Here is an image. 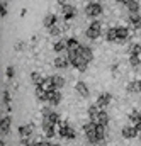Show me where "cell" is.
<instances>
[{
  "instance_id": "obj_15",
  "label": "cell",
  "mask_w": 141,
  "mask_h": 146,
  "mask_svg": "<svg viewBox=\"0 0 141 146\" xmlns=\"http://www.w3.org/2000/svg\"><path fill=\"white\" fill-rule=\"evenodd\" d=\"M75 88H76V92H78L82 97H87V95H88V87H87L83 82H78V83L75 85Z\"/></svg>"
},
{
  "instance_id": "obj_32",
  "label": "cell",
  "mask_w": 141,
  "mask_h": 146,
  "mask_svg": "<svg viewBox=\"0 0 141 146\" xmlns=\"http://www.w3.org/2000/svg\"><path fill=\"white\" fill-rule=\"evenodd\" d=\"M129 63H131L133 66H138L141 63V58L140 56H131V58H129Z\"/></svg>"
},
{
  "instance_id": "obj_24",
  "label": "cell",
  "mask_w": 141,
  "mask_h": 146,
  "mask_svg": "<svg viewBox=\"0 0 141 146\" xmlns=\"http://www.w3.org/2000/svg\"><path fill=\"white\" fill-rule=\"evenodd\" d=\"M55 66L56 68H67L68 66V58H56L55 60Z\"/></svg>"
},
{
  "instance_id": "obj_13",
  "label": "cell",
  "mask_w": 141,
  "mask_h": 146,
  "mask_svg": "<svg viewBox=\"0 0 141 146\" xmlns=\"http://www.w3.org/2000/svg\"><path fill=\"white\" fill-rule=\"evenodd\" d=\"M126 7H128V10L131 12V14H136L138 10H140V3L138 2H134V0H128V2H122Z\"/></svg>"
},
{
  "instance_id": "obj_7",
  "label": "cell",
  "mask_w": 141,
  "mask_h": 146,
  "mask_svg": "<svg viewBox=\"0 0 141 146\" xmlns=\"http://www.w3.org/2000/svg\"><path fill=\"white\" fill-rule=\"evenodd\" d=\"M48 100H49L53 106H58L60 100H61V94H60L58 90H51V92H48Z\"/></svg>"
},
{
  "instance_id": "obj_6",
  "label": "cell",
  "mask_w": 141,
  "mask_h": 146,
  "mask_svg": "<svg viewBox=\"0 0 141 146\" xmlns=\"http://www.w3.org/2000/svg\"><path fill=\"white\" fill-rule=\"evenodd\" d=\"M117 29V41L116 42H126L128 41V37H129V31L126 29V27H116Z\"/></svg>"
},
{
  "instance_id": "obj_16",
  "label": "cell",
  "mask_w": 141,
  "mask_h": 146,
  "mask_svg": "<svg viewBox=\"0 0 141 146\" xmlns=\"http://www.w3.org/2000/svg\"><path fill=\"white\" fill-rule=\"evenodd\" d=\"M63 15H65V21H70L71 17L75 15V7H71V5H63Z\"/></svg>"
},
{
  "instance_id": "obj_20",
  "label": "cell",
  "mask_w": 141,
  "mask_h": 146,
  "mask_svg": "<svg viewBox=\"0 0 141 146\" xmlns=\"http://www.w3.org/2000/svg\"><path fill=\"white\" fill-rule=\"evenodd\" d=\"M65 49H68V41H67V39H61V41H58V42L55 44V51H56V53L65 51Z\"/></svg>"
},
{
  "instance_id": "obj_35",
  "label": "cell",
  "mask_w": 141,
  "mask_h": 146,
  "mask_svg": "<svg viewBox=\"0 0 141 146\" xmlns=\"http://www.w3.org/2000/svg\"><path fill=\"white\" fill-rule=\"evenodd\" d=\"M44 134H46L48 138L55 136V127H44Z\"/></svg>"
},
{
  "instance_id": "obj_29",
  "label": "cell",
  "mask_w": 141,
  "mask_h": 146,
  "mask_svg": "<svg viewBox=\"0 0 141 146\" xmlns=\"http://www.w3.org/2000/svg\"><path fill=\"white\" fill-rule=\"evenodd\" d=\"M53 83H55V88L58 90V88H61L63 85H65V80H63V76H53Z\"/></svg>"
},
{
  "instance_id": "obj_19",
  "label": "cell",
  "mask_w": 141,
  "mask_h": 146,
  "mask_svg": "<svg viewBox=\"0 0 141 146\" xmlns=\"http://www.w3.org/2000/svg\"><path fill=\"white\" fill-rule=\"evenodd\" d=\"M46 92H51V90H56L55 88V83H53V76H49V78H44V83L41 85Z\"/></svg>"
},
{
  "instance_id": "obj_30",
  "label": "cell",
  "mask_w": 141,
  "mask_h": 146,
  "mask_svg": "<svg viewBox=\"0 0 141 146\" xmlns=\"http://www.w3.org/2000/svg\"><path fill=\"white\" fill-rule=\"evenodd\" d=\"M129 53H131V56H140L141 54V46L140 44H131Z\"/></svg>"
},
{
  "instance_id": "obj_25",
  "label": "cell",
  "mask_w": 141,
  "mask_h": 146,
  "mask_svg": "<svg viewBox=\"0 0 141 146\" xmlns=\"http://www.w3.org/2000/svg\"><path fill=\"white\" fill-rule=\"evenodd\" d=\"M80 42L76 39H68V51H78L80 49Z\"/></svg>"
},
{
  "instance_id": "obj_2",
  "label": "cell",
  "mask_w": 141,
  "mask_h": 146,
  "mask_svg": "<svg viewBox=\"0 0 141 146\" xmlns=\"http://www.w3.org/2000/svg\"><path fill=\"white\" fill-rule=\"evenodd\" d=\"M85 14H87L88 17H97V15H100V14H102V5L97 3V2H92V3H88V5L85 7Z\"/></svg>"
},
{
  "instance_id": "obj_33",
  "label": "cell",
  "mask_w": 141,
  "mask_h": 146,
  "mask_svg": "<svg viewBox=\"0 0 141 146\" xmlns=\"http://www.w3.org/2000/svg\"><path fill=\"white\" fill-rule=\"evenodd\" d=\"M48 119H51V121H53L55 124H56V122H60V115H58L56 112H51V114L48 115Z\"/></svg>"
},
{
  "instance_id": "obj_9",
  "label": "cell",
  "mask_w": 141,
  "mask_h": 146,
  "mask_svg": "<svg viewBox=\"0 0 141 146\" xmlns=\"http://www.w3.org/2000/svg\"><path fill=\"white\" fill-rule=\"evenodd\" d=\"M33 131H34V126L33 124H26V126H21L19 127V133H21L22 138H29L33 134Z\"/></svg>"
},
{
  "instance_id": "obj_22",
  "label": "cell",
  "mask_w": 141,
  "mask_h": 146,
  "mask_svg": "<svg viewBox=\"0 0 141 146\" xmlns=\"http://www.w3.org/2000/svg\"><path fill=\"white\" fill-rule=\"evenodd\" d=\"M36 97H37L39 100H48V92H46L43 87H37V88H36Z\"/></svg>"
},
{
  "instance_id": "obj_4",
  "label": "cell",
  "mask_w": 141,
  "mask_h": 146,
  "mask_svg": "<svg viewBox=\"0 0 141 146\" xmlns=\"http://www.w3.org/2000/svg\"><path fill=\"white\" fill-rule=\"evenodd\" d=\"M110 100H112V97H110V94H102L99 99H97V107L99 109H104V107H107L109 104H110Z\"/></svg>"
},
{
  "instance_id": "obj_41",
  "label": "cell",
  "mask_w": 141,
  "mask_h": 146,
  "mask_svg": "<svg viewBox=\"0 0 141 146\" xmlns=\"http://www.w3.org/2000/svg\"><path fill=\"white\" fill-rule=\"evenodd\" d=\"M49 146H58V145H51V143H49Z\"/></svg>"
},
{
  "instance_id": "obj_12",
  "label": "cell",
  "mask_w": 141,
  "mask_h": 146,
  "mask_svg": "<svg viewBox=\"0 0 141 146\" xmlns=\"http://www.w3.org/2000/svg\"><path fill=\"white\" fill-rule=\"evenodd\" d=\"M58 134H60L61 138H68V139H73V138H75V131H73L71 127H61V129L58 131Z\"/></svg>"
},
{
  "instance_id": "obj_40",
  "label": "cell",
  "mask_w": 141,
  "mask_h": 146,
  "mask_svg": "<svg viewBox=\"0 0 141 146\" xmlns=\"http://www.w3.org/2000/svg\"><path fill=\"white\" fill-rule=\"evenodd\" d=\"M22 145H24V146H29V145H31V143H29L27 139H22Z\"/></svg>"
},
{
  "instance_id": "obj_5",
  "label": "cell",
  "mask_w": 141,
  "mask_h": 146,
  "mask_svg": "<svg viewBox=\"0 0 141 146\" xmlns=\"http://www.w3.org/2000/svg\"><path fill=\"white\" fill-rule=\"evenodd\" d=\"M78 54L88 63V61H92V58H94V54H92V49L90 48H87V46H80V49H78Z\"/></svg>"
},
{
  "instance_id": "obj_11",
  "label": "cell",
  "mask_w": 141,
  "mask_h": 146,
  "mask_svg": "<svg viewBox=\"0 0 141 146\" xmlns=\"http://www.w3.org/2000/svg\"><path fill=\"white\" fill-rule=\"evenodd\" d=\"M71 65H73L76 70H80V72H85V70H87V61H85V60H83L80 54H78V58H76V60H75Z\"/></svg>"
},
{
  "instance_id": "obj_37",
  "label": "cell",
  "mask_w": 141,
  "mask_h": 146,
  "mask_svg": "<svg viewBox=\"0 0 141 146\" xmlns=\"http://www.w3.org/2000/svg\"><path fill=\"white\" fill-rule=\"evenodd\" d=\"M49 33H51V36H58V34H60V29L55 26V27H51V29H49Z\"/></svg>"
},
{
  "instance_id": "obj_18",
  "label": "cell",
  "mask_w": 141,
  "mask_h": 146,
  "mask_svg": "<svg viewBox=\"0 0 141 146\" xmlns=\"http://www.w3.org/2000/svg\"><path fill=\"white\" fill-rule=\"evenodd\" d=\"M55 24H56V15L49 14V15H46V17H44V26H46L48 29L55 27Z\"/></svg>"
},
{
  "instance_id": "obj_27",
  "label": "cell",
  "mask_w": 141,
  "mask_h": 146,
  "mask_svg": "<svg viewBox=\"0 0 141 146\" xmlns=\"http://www.w3.org/2000/svg\"><path fill=\"white\" fill-rule=\"evenodd\" d=\"M107 41H117V29L116 27H110L109 31H107Z\"/></svg>"
},
{
  "instance_id": "obj_23",
  "label": "cell",
  "mask_w": 141,
  "mask_h": 146,
  "mask_svg": "<svg viewBox=\"0 0 141 146\" xmlns=\"http://www.w3.org/2000/svg\"><path fill=\"white\" fill-rule=\"evenodd\" d=\"M9 127H10V117H3V119H2V124H0L2 133L7 134V133H9Z\"/></svg>"
},
{
  "instance_id": "obj_39",
  "label": "cell",
  "mask_w": 141,
  "mask_h": 146,
  "mask_svg": "<svg viewBox=\"0 0 141 146\" xmlns=\"http://www.w3.org/2000/svg\"><path fill=\"white\" fill-rule=\"evenodd\" d=\"M34 146H49V143H36Z\"/></svg>"
},
{
  "instance_id": "obj_17",
  "label": "cell",
  "mask_w": 141,
  "mask_h": 146,
  "mask_svg": "<svg viewBox=\"0 0 141 146\" xmlns=\"http://www.w3.org/2000/svg\"><path fill=\"white\" fill-rule=\"evenodd\" d=\"M100 114V110L97 106H90L88 107V117H90V122H95V119H97V115Z\"/></svg>"
},
{
  "instance_id": "obj_8",
  "label": "cell",
  "mask_w": 141,
  "mask_h": 146,
  "mask_svg": "<svg viewBox=\"0 0 141 146\" xmlns=\"http://www.w3.org/2000/svg\"><path fill=\"white\" fill-rule=\"evenodd\" d=\"M136 136H138V131H136V127H129V126L122 127V138H126V139H131V138H136Z\"/></svg>"
},
{
  "instance_id": "obj_28",
  "label": "cell",
  "mask_w": 141,
  "mask_h": 146,
  "mask_svg": "<svg viewBox=\"0 0 141 146\" xmlns=\"http://www.w3.org/2000/svg\"><path fill=\"white\" fill-rule=\"evenodd\" d=\"M31 78H33V82H34V83L37 85V87H41V85L44 83V78H43V76H41V75H39L37 72L33 73V75H31Z\"/></svg>"
},
{
  "instance_id": "obj_31",
  "label": "cell",
  "mask_w": 141,
  "mask_h": 146,
  "mask_svg": "<svg viewBox=\"0 0 141 146\" xmlns=\"http://www.w3.org/2000/svg\"><path fill=\"white\" fill-rule=\"evenodd\" d=\"M129 119H131L133 122H136V124H138V122L141 121V114H140V112H133V114L129 115Z\"/></svg>"
},
{
  "instance_id": "obj_43",
  "label": "cell",
  "mask_w": 141,
  "mask_h": 146,
  "mask_svg": "<svg viewBox=\"0 0 141 146\" xmlns=\"http://www.w3.org/2000/svg\"><path fill=\"white\" fill-rule=\"evenodd\" d=\"M140 122H141V121H140Z\"/></svg>"
},
{
  "instance_id": "obj_1",
  "label": "cell",
  "mask_w": 141,
  "mask_h": 146,
  "mask_svg": "<svg viewBox=\"0 0 141 146\" xmlns=\"http://www.w3.org/2000/svg\"><path fill=\"white\" fill-rule=\"evenodd\" d=\"M95 127H97V124H95V122H88V124H85V126H83V131H85V134H87V138H88V141H90V143H99L97 134H95Z\"/></svg>"
},
{
  "instance_id": "obj_36",
  "label": "cell",
  "mask_w": 141,
  "mask_h": 146,
  "mask_svg": "<svg viewBox=\"0 0 141 146\" xmlns=\"http://www.w3.org/2000/svg\"><path fill=\"white\" fill-rule=\"evenodd\" d=\"M3 102H5V106H9V102H10V94L9 92H3Z\"/></svg>"
},
{
  "instance_id": "obj_34",
  "label": "cell",
  "mask_w": 141,
  "mask_h": 146,
  "mask_svg": "<svg viewBox=\"0 0 141 146\" xmlns=\"http://www.w3.org/2000/svg\"><path fill=\"white\" fill-rule=\"evenodd\" d=\"M0 14H2V17L7 15V2H2V5H0Z\"/></svg>"
},
{
  "instance_id": "obj_10",
  "label": "cell",
  "mask_w": 141,
  "mask_h": 146,
  "mask_svg": "<svg viewBox=\"0 0 141 146\" xmlns=\"http://www.w3.org/2000/svg\"><path fill=\"white\" fill-rule=\"evenodd\" d=\"M95 124H97V126H107V124H109V114L104 112V110H100V114H99L97 119H95Z\"/></svg>"
},
{
  "instance_id": "obj_14",
  "label": "cell",
  "mask_w": 141,
  "mask_h": 146,
  "mask_svg": "<svg viewBox=\"0 0 141 146\" xmlns=\"http://www.w3.org/2000/svg\"><path fill=\"white\" fill-rule=\"evenodd\" d=\"M129 22L133 24V27L141 29V17H140L138 12H136V14H129Z\"/></svg>"
},
{
  "instance_id": "obj_21",
  "label": "cell",
  "mask_w": 141,
  "mask_h": 146,
  "mask_svg": "<svg viewBox=\"0 0 141 146\" xmlns=\"http://www.w3.org/2000/svg\"><path fill=\"white\" fill-rule=\"evenodd\" d=\"M140 90H141V82H131L128 85V92H131V94H136Z\"/></svg>"
},
{
  "instance_id": "obj_26",
  "label": "cell",
  "mask_w": 141,
  "mask_h": 146,
  "mask_svg": "<svg viewBox=\"0 0 141 146\" xmlns=\"http://www.w3.org/2000/svg\"><path fill=\"white\" fill-rule=\"evenodd\" d=\"M95 134H97V139L102 141L104 136H106V126H97V127H95Z\"/></svg>"
},
{
  "instance_id": "obj_3",
  "label": "cell",
  "mask_w": 141,
  "mask_h": 146,
  "mask_svg": "<svg viewBox=\"0 0 141 146\" xmlns=\"http://www.w3.org/2000/svg\"><path fill=\"white\" fill-rule=\"evenodd\" d=\"M87 37L88 39H97V37L100 36V22L99 21H94L92 24H90V27L87 29Z\"/></svg>"
},
{
  "instance_id": "obj_38",
  "label": "cell",
  "mask_w": 141,
  "mask_h": 146,
  "mask_svg": "<svg viewBox=\"0 0 141 146\" xmlns=\"http://www.w3.org/2000/svg\"><path fill=\"white\" fill-rule=\"evenodd\" d=\"M7 76H9V78H12V76H14V68H12V66H9V68H7Z\"/></svg>"
},
{
  "instance_id": "obj_42",
  "label": "cell",
  "mask_w": 141,
  "mask_h": 146,
  "mask_svg": "<svg viewBox=\"0 0 141 146\" xmlns=\"http://www.w3.org/2000/svg\"><path fill=\"white\" fill-rule=\"evenodd\" d=\"M140 136H141V134H140Z\"/></svg>"
}]
</instances>
